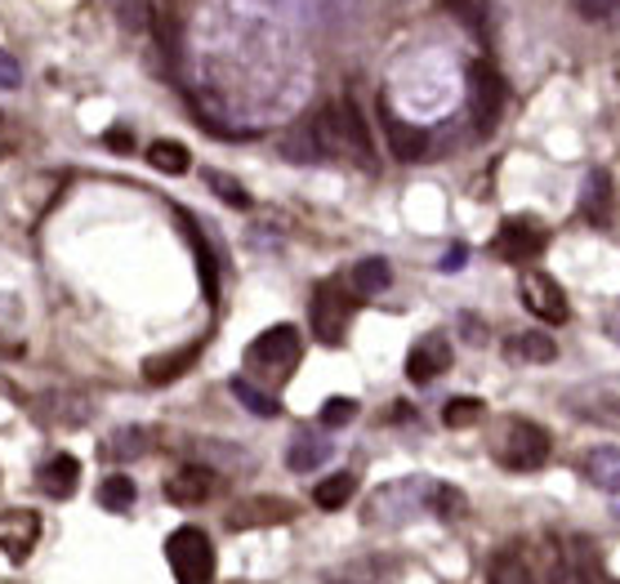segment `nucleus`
I'll list each match as a JSON object with an SVG mask.
<instances>
[{"label":"nucleus","mask_w":620,"mask_h":584,"mask_svg":"<svg viewBox=\"0 0 620 584\" xmlns=\"http://www.w3.org/2000/svg\"><path fill=\"white\" fill-rule=\"evenodd\" d=\"M549 246V232L541 219H527V214H513L500 223V232L491 237V255L504 259V264H532L541 259Z\"/></svg>","instance_id":"obj_5"},{"label":"nucleus","mask_w":620,"mask_h":584,"mask_svg":"<svg viewBox=\"0 0 620 584\" xmlns=\"http://www.w3.org/2000/svg\"><path fill=\"white\" fill-rule=\"evenodd\" d=\"M509 358H513V362L545 367V362L558 358V343H554L549 335H541V330H523V335H513V339H509Z\"/></svg>","instance_id":"obj_18"},{"label":"nucleus","mask_w":620,"mask_h":584,"mask_svg":"<svg viewBox=\"0 0 620 584\" xmlns=\"http://www.w3.org/2000/svg\"><path fill=\"white\" fill-rule=\"evenodd\" d=\"M388 282H393V268H388L384 259H362V264H353V290H357V295H384Z\"/></svg>","instance_id":"obj_24"},{"label":"nucleus","mask_w":620,"mask_h":584,"mask_svg":"<svg viewBox=\"0 0 620 584\" xmlns=\"http://www.w3.org/2000/svg\"><path fill=\"white\" fill-rule=\"evenodd\" d=\"M174 214H179V223H188V242H192V255H196V268H201V290H205V304H215V299H220V273H215V255H211V246H205V237L196 232L192 214H188V210H174Z\"/></svg>","instance_id":"obj_16"},{"label":"nucleus","mask_w":620,"mask_h":584,"mask_svg":"<svg viewBox=\"0 0 620 584\" xmlns=\"http://www.w3.org/2000/svg\"><path fill=\"white\" fill-rule=\"evenodd\" d=\"M108 148H117V152H130V148H135L130 130H113V135H108Z\"/></svg>","instance_id":"obj_38"},{"label":"nucleus","mask_w":620,"mask_h":584,"mask_svg":"<svg viewBox=\"0 0 620 584\" xmlns=\"http://www.w3.org/2000/svg\"><path fill=\"white\" fill-rule=\"evenodd\" d=\"M41 540V518L28 513V509H10L0 518V549H6L14 562H23Z\"/></svg>","instance_id":"obj_13"},{"label":"nucleus","mask_w":620,"mask_h":584,"mask_svg":"<svg viewBox=\"0 0 620 584\" xmlns=\"http://www.w3.org/2000/svg\"><path fill=\"white\" fill-rule=\"evenodd\" d=\"M76 482H81V459H76V455L58 450V455L45 459V469H41V491H45L50 500H67V496L76 491Z\"/></svg>","instance_id":"obj_14"},{"label":"nucleus","mask_w":620,"mask_h":584,"mask_svg":"<svg viewBox=\"0 0 620 584\" xmlns=\"http://www.w3.org/2000/svg\"><path fill=\"white\" fill-rule=\"evenodd\" d=\"M340 121H344V144L349 152L362 161V166H375V148H371V135H366V121H362V112L353 98L340 103Z\"/></svg>","instance_id":"obj_19"},{"label":"nucleus","mask_w":620,"mask_h":584,"mask_svg":"<svg viewBox=\"0 0 620 584\" xmlns=\"http://www.w3.org/2000/svg\"><path fill=\"white\" fill-rule=\"evenodd\" d=\"M148 161H152L161 174H188L192 152H188L183 144H174V139H157V144L148 148Z\"/></svg>","instance_id":"obj_23"},{"label":"nucleus","mask_w":620,"mask_h":584,"mask_svg":"<svg viewBox=\"0 0 620 584\" xmlns=\"http://www.w3.org/2000/svg\"><path fill=\"white\" fill-rule=\"evenodd\" d=\"M589 478H594L598 487H607V491L620 487V450H616V446H598V450L589 455Z\"/></svg>","instance_id":"obj_26"},{"label":"nucleus","mask_w":620,"mask_h":584,"mask_svg":"<svg viewBox=\"0 0 620 584\" xmlns=\"http://www.w3.org/2000/svg\"><path fill=\"white\" fill-rule=\"evenodd\" d=\"M205 188H215L228 205H237V210H250V192L233 179V174H224V170H205Z\"/></svg>","instance_id":"obj_32"},{"label":"nucleus","mask_w":620,"mask_h":584,"mask_svg":"<svg viewBox=\"0 0 620 584\" xmlns=\"http://www.w3.org/2000/svg\"><path fill=\"white\" fill-rule=\"evenodd\" d=\"M487 580H491V584H549V580L541 575V566H536V553H532L527 544H504V549L491 558Z\"/></svg>","instance_id":"obj_11"},{"label":"nucleus","mask_w":620,"mask_h":584,"mask_svg":"<svg viewBox=\"0 0 620 584\" xmlns=\"http://www.w3.org/2000/svg\"><path fill=\"white\" fill-rule=\"evenodd\" d=\"M357 420V402L353 397H331L327 406H322V424L327 428H344V424H353Z\"/></svg>","instance_id":"obj_33"},{"label":"nucleus","mask_w":620,"mask_h":584,"mask_svg":"<svg viewBox=\"0 0 620 584\" xmlns=\"http://www.w3.org/2000/svg\"><path fill=\"white\" fill-rule=\"evenodd\" d=\"M482 415H487V406L478 397H451L447 411H442V424L447 428H473V424H482Z\"/></svg>","instance_id":"obj_30"},{"label":"nucleus","mask_w":620,"mask_h":584,"mask_svg":"<svg viewBox=\"0 0 620 584\" xmlns=\"http://www.w3.org/2000/svg\"><path fill=\"white\" fill-rule=\"evenodd\" d=\"M23 85V67L10 50H0V89H19Z\"/></svg>","instance_id":"obj_35"},{"label":"nucleus","mask_w":620,"mask_h":584,"mask_svg":"<svg viewBox=\"0 0 620 584\" xmlns=\"http://www.w3.org/2000/svg\"><path fill=\"white\" fill-rule=\"evenodd\" d=\"M353 308H357V299H353V290H349L344 277H327V282H318L313 304H308V317H313V335H318V343L340 348L344 335H349Z\"/></svg>","instance_id":"obj_2"},{"label":"nucleus","mask_w":620,"mask_h":584,"mask_svg":"<svg viewBox=\"0 0 620 584\" xmlns=\"http://www.w3.org/2000/svg\"><path fill=\"white\" fill-rule=\"evenodd\" d=\"M451 362H456L451 339H447L442 330H429V335L406 353V380H410V384H434L438 375L451 371Z\"/></svg>","instance_id":"obj_8"},{"label":"nucleus","mask_w":620,"mask_h":584,"mask_svg":"<svg viewBox=\"0 0 620 584\" xmlns=\"http://www.w3.org/2000/svg\"><path fill=\"white\" fill-rule=\"evenodd\" d=\"M353 491H357V478H353V474H331V478H322V482H318L313 505L335 513V509H344V505L353 500Z\"/></svg>","instance_id":"obj_22"},{"label":"nucleus","mask_w":620,"mask_h":584,"mask_svg":"<svg viewBox=\"0 0 620 584\" xmlns=\"http://www.w3.org/2000/svg\"><path fill=\"white\" fill-rule=\"evenodd\" d=\"M215 469H205V464H183V469L165 482V500L179 505V509H196L215 496Z\"/></svg>","instance_id":"obj_12"},{"label":"nucleus","mask_w":620,"mask_h":584,"mask_svg":"<svg viewBox=\"0 0 620 584\" xmlns=\"http://www.w3.org/2000/svg\"><path fill=\"white\" fill-rule=\"evenodd\" d=\"M519 290H523V304H527L532 317H541V321H549V326H563V321L571 317V308H567V290H563L549 273H541V268L523 273Z\"/></svg>","instance_id":"obj_7"},{"label":"nucleus","mask_w":620,"mask_h":584,"mask_svg":"<svg viewBox=\"0 0 620 584\" xmlns=\"http://www.w3.org/2000/svg\"><path fill=\"white\" fill-rule=\"evenodd\" d=\"M165 558H170L179 584H211V575H215V549L201 527H179L165 540Z\"/></svg>","instance_id":"obj_3"},{"label":"nucleus","mask_w":620,"mask_h":584,"mask_svg":"<svg viewBox=\"0 0 620 584\" xmlns=\"http://www.w3.org/2000/svg\"><path fill=\"white\" fill-rule=\"evenodd\" d=\"M143 450H148V428H139V424L117 428L113 442L103 446V455H108V459H135V455H143Z\"/></svg>","instance_id":"obj_27"},{"label":"nucleus","mask_w":620,"mask_h":584,"mask_svg":"<svg viewBox=\"0 0 620 584\" xmlns=\"http://www.w3.org/2000/svg\"><path fill=\"white\" fill-rule=\"evenodd\" d=\"M469 107H473L478 135H495L500 112H504V76L487 59H473L469 63Z\"/></svg>","instance_id":"obj_6"},{"label":"nucleus","mask_w":620,"mask_h":584,"mask_svg":"<svg viewBox=\"0 0 620 584\" xmlns=\"http://www.w3.org/2000/svg\"><path fill=\"white\" fill-rule=\"evenodd\" d=\"M228 389H233V397H237V402H242V406H246L250 415H259V420H272V415H281L277 397H272V393H264L259 384H250L246 375H237V380H233Z\"/></svg>","instance_id":"obj_21"},{"label":"nucleus","mask_w":620,"mask_h":584,"mask_svg":"<svg viewBox=\"0 0 620 584\" xmlns=\"http://www.w3.org/2000/svg\"><path fill=\"white\" fill-rule=\"evenodd\" d=\"M464 259H469V251H464V246H451V251H447V259H442V273H460V268H464Z\"/></svg>","instance_id":"obj_37"},{"label":"nucleus","mask_w":620,"mask_h":584,"mask_svg":"<svg viewBox=\"0 0 620 584\" xmlns=\"http://www.w3.org/2000/svg\"><path fill=\"white\" fill-rule=\"evenodd\" d=\"M295 522V505L281 496H250L228 513V531H259V527H281Z\"/></svg>","instance_id":"obj_10"},{"label":"nucleus","mask_w":620,"mask_h":584,"mask_svg":"<svg viewBox=\"0 0 620 584\" xmlns=\"http://www.w3.org/2000/svg\"><path fill=\"white\" fill-rule=\"evenodd\" d=\"M567 566H571L576 584H611V575H607V566H602V558H598V549L589 540H571Z\"/></svg>","instance_id":"obj_17"},{"label":"nucleus","mask_w":620,"mask_h":584,"mask_svg":"<svg viewBox=\"0 0 620 584\" xmlns=\"http://www.w3.org/2000/svg\"><path fill=\"white\" fill-rule=\"evenodd\" d=\"M425 500H429V509H434L438 518H447V522L464 518V496H460L456 487H447V482H429V487H425Z\"/></svg>","instance_id":"obj_28"},{"label":"nucleus","mask_w":620,"mask_h":584,"mask_svg":"<svg viewBox=\"0 0 620 584\" xmlns=\"http://www.w3.org/2000/svg\"><path fill=\"white\" fill-rule=\"evenodd\" d=\"M303 358V339L295 326H268L250 348H246V367L272 375V380H286Z\"/></svg>","instance_id":"obj_4"},{"label":"nucleus","mask_w":620,"mask_h":584,"mask_svg":"<svg viewBox=\"0 0 620 584\" xmlns=\"http://www.w3.org/2000/svg\"><path fill=\"white\" fill-rule=\"evenodd\" d=\"M607 205H611V174H607V170H594L589 183H585V214H589L594 223H602Z\"/></svg>","instance_id":"obj_29"},{"label":"nucleus","mask_w":620,"mask_h":584,"mask_svg":"<svg viewBox=\"0 0 620 584\" xmlns=\"http://www.w3.org/2000/svg\"><path fill=\"white\" fill-rule=\"evenodd\" d=\"M331 455H335V446L322 442V437H295L290 450H286V464H290L295 474H318Z\"/></svg>","instance_id":"obj_20"},{"label":"nucleus","mask_w":620,"mask_h":584,"mask_svg":"<svg viewBox=\"0 0 620 584\" xmlns=\"http://www.w3.org/2000/svg\"><path fill=\"white\" fill-rule=\"evenodd\" d=\"M98 505L108 509V513H130V505H135V478H126V474L103 478V487H98Z\"/></svg>","instance_id":"obj_25"},{"label":"nucleus","mask_w":620,"mask_h":584,"mask_svg":"<svg viewBox=\"0 0 620 584\" xmlns=\"http://www.w3.org/2000/svg\"><path fill=\"white\" fill-rule=\"evenodd\" d=\"M196 358H201V343H183V348H174V353H161V358H148V367H143V380L148 384H174L179 375H188L192 367H196Z\"/></svg>","instance_id":"obj_15"},{"label":"nucleus","mask_w":620,"mask_h":584,"mask_svg":"<svg viewBox=\"0 0 620 584\" xmlns=\"http://www.w3.org/2000/svg\"><path fill=\"white\" fill-rule=\"evenodd\" d=\"M152 32H157L161 50L174 54V45H179V14H174L170 0H157V6H152Z\"/></svg>","instance_id":"obj_31"},{"label":"nucleus","mask_w":620,"mask_h":584,"mask_svg":"<svg viewBox=\"0 0 620 584\" xmlns=\"http://www.w3.org/2000/svg\"><path fill=\"white\" fill-rule=\"evenodd\" d=\"M380 130H384V144H388V157L397 161H425L429 157V135L420 126L402 121V116L388 107V98H380Z\"/></svg>","instance_id":"obj_9"},{"label":"nucleus","mask_w":620,"mask_h":584,"mask_svg":"<svg viewBox=\"0 0 620 584\" xmlns=\"http://www.w3.org/2000/svg\"><path fill=\"white\" fill-rule=\"evenodd\" d=\"M451 10H456V19H464L478 36H487V23H482V6H478V0H451Z\"/></svg>","instance_id":"obj_34"},{"label":"nucleus","mask_w":620,"mask_h":584,"mask_svg":"<svg viewBox=\"0 0 620 584\" xmlns=\"http://www.w3.org/2000/svg\"><path fill=\"white\" fill-rule=\"evenodd\" d=\"M549 450H554V437H549V428L536 424V420L509 415V420L495 424L491 455H495L500 469H509V474H532V469H541V464L549 459Z\"/></svg>","instance_id":"obj_1"},{"label":"nucleus","mask_w":620,"mask_h":584,"mask_svg":"<svg viewBox=\"0 0 620 584\" xmlns=\"http://www.w3.org/2000/svg\"><path fill=\"white\" fill-rule=\"evenodd\" d=\"M576 10L585 19H607V14H616V0H576Z\"/></svg>","instance_id":"obj_36"}]
</instances>
